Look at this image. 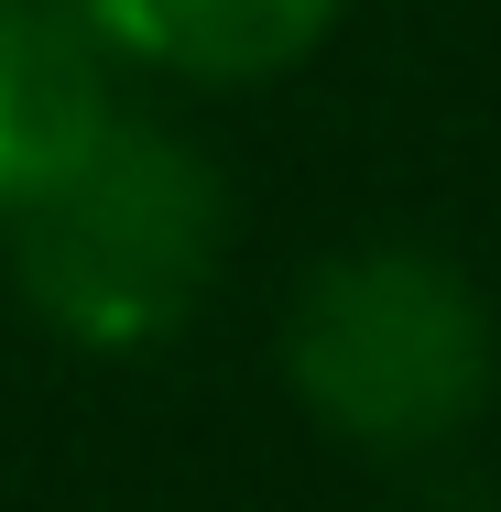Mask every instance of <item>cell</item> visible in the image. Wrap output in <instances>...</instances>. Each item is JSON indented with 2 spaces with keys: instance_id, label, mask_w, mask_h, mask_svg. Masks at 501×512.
Instances as JSON below:
<instances>
[{
  "instance_id": "3957f363",
  "label": "cell",
  "mask_w": 501,
  "mask_h": 512,
  "mask_svg": "<svg viewBox=\"0 0 501 512\" xmlns=\"http://www.w3.org/2000/svg\"><path fill=\"white\" fill-rule=\"evenodd\" d=\"M109 120V44L55 0H0V218L44 175H66Z\"/></svg>"
},
{
  "instance_id": "7a4b0ae2",
  "label": "cell",
  "mask_w": 501,
  "mask_h": 512,
  "mask_svg": "<svg viewBox=\"0 0 501 512\" xmlns=\"http://www.w3.org/2000/svg\"><path fill=\"white\" fill-rule=\"evenodd\" d=\"M284 371L305 414L349 447H447L491 393V316L436 251H349L305 273L284 316Z\"/></svg>"
},
{
  "instance_id": "6da1fadb",
  "label": "cell",
  "mask_w": 501,
  "mask_h": 512,
  "mask_svg": "<svg viewBox=\"0 0 501 512\" xmlns=\"http://www.w3.org/2000/svg\"><path fill=\"white\" fill-rule=\"evenodd\" d=\"M11 229V273L33 316L77 349H153L207 306L218 251H229V197L207 175L197 142H175L164 120H109L99 142L44 175L33 197L0 218Z\"/></svg>"
},
{
  "instance_id": "277c9868",
  "label": "cell",
  "mask_w": 501,
  "mask_h": 512,
  "mask_svg": "<svg viewBox=\"0 0 501 512\" xmlns=\"http://www.w3.org/2000/svg\"><path fill=\"white\" fill-rule=\"evenodd\" d=\"M55 11H77L109 55L175 66V77H207V88L295 66L338 22V0H55Z\"/></svg>"
}]
</instances>
